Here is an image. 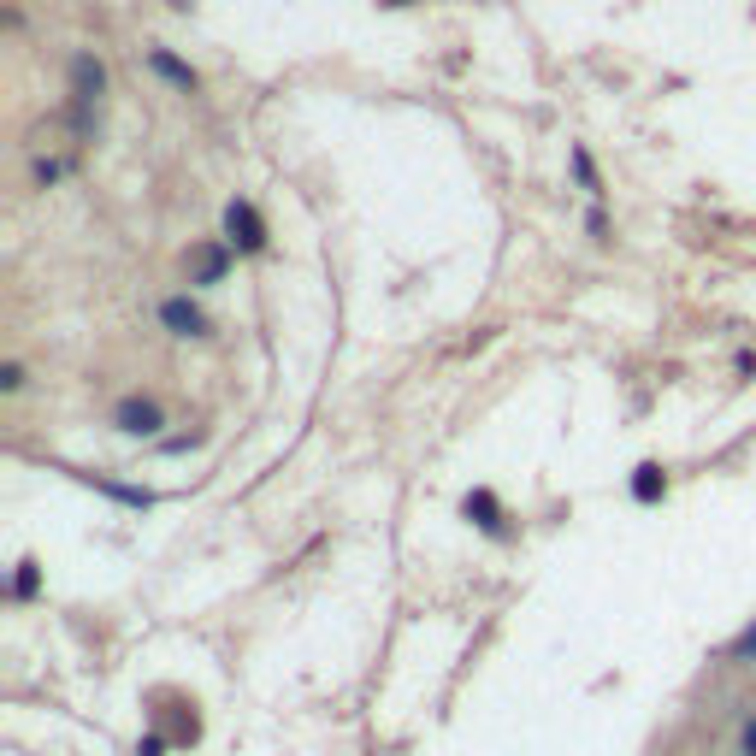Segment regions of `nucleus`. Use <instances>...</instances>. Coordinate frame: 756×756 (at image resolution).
I'll return each mask as SVG.
<instances>
[{
    "mask_svg": "<svg viewBox=\"0 0 756 756\" xmlns=\"http://www.w3.org/2000/svg\"><path fill=\"white\" fill-rule=\"evenodd\" d=\"M225 243L243 249V254L266 249V219L254 213V201H231V207H225Z\"/></svg>",
    "mask_w": 756,
    "mask_h": 756,
    "instance_id": "f257e3e1",
    "label": "nucleus"
},
{
    "mask_svg": "<svg viewBox=\"0 0 756 756\" xmlns=\"http://www.w3.org/2000/svg\"><path fill=\"white\" fill-rule=\"evenodd\" d=\"M113 426L130 432V438H154V432L166 426V414H160V402H154V396H125V402L113 408Z\"/></svg>",
    "mask_w": 756,
    "mask_h": 756,
    "instance_id": "f03ea898",
    "label": "nucleus"
},
{
    "mask_svg": "<svg viewBox=\"0 0 756 756\" xmlns=\"http://www.w3.org/2000/svg\"><path fill=\"white\" fill-rule=\"evenodd\" d=\"M71 89H77V125L89 130V107H95V95L107 89V71H101V60L77 54V60H71Z\"/></svg>",
    "mask_w": 756,
    "mask_h": 756,
    "instance_id": "7ed1b4c3",
    "label": "nucleus"
},
{
    "mask_svg": "<svg viewBox=\"0 0 756 756\" xmlns=\"http://www.w3.org/2000/svg\"><path fill=\"white\" fill-rule=\"evenodd\" d=\"M160 319H166V331H172V337H207V314H201L189 296L160 302Z\"/></svg>",
    "mask_w": 756,
    "mask_h": 756,
    "instance_id": "20e7f679",
    "label": "nucleus"
},
{
    "mask_svg": "<svg viewBox=\"0 0 756 756\" xmlns=\"http://www.w3.org/2000/svg\"><path fill=\"white\" fill-rule=\"evenodd\" d=\"M461 514H467L473 526H485L491 538H503V508H497V497H491V491H473V497L461 503Z\"/></svg>",
    "mask_w": 756,
    "mask_h": 756,
    "instance_id": "39448f33",
    "label": "nucleus"
},
{
    "mask_svg": "<svg viewBox=\"0 0 756 756\" xmlns=\"http://www.w3.org/2000/svg\"><path fill=\"white\" fill-rule=\"evenodd\" d=\"M189 266H195V284H219V278H225V266H231V254L207 243V249L189 254Z\"/></svg>",
    "mask_w": 756,
    "mask_h": 756,
    "instance_id": "423d86ee",
    "label": "nucleus"
},
{
    "mask_svg": "<svg viewBox=\"0 0 756 756\" xmlns=\"http://www.w3.org/2000/svg\"><path fill=\"white\" fill-rule=\"evenodd\" d=\"M148 65H154V71H160L166 83H178V89H195V71H189L184 60H172L166 48H154V54H148Z\"/></svg>",
    "mask_w": 756,
    "mask_h": 756,
    "instance_id": "0eeeda50",
    "label": "nucleus"
},
{
    "mask_svg": "<svg viewBox=\"0 0 756 756\" xmlns=\"http://www.w3.org/2000/svg\"><path fill=\"white\" fill-rule=\"evenodd\" d=\"M662 485H668V479H662V467H638V473H632V497H638V503H656V497H662Z\"/></svg>",
    "mask_w": 756,
    "mask_h": 756,
    "instance_id": "6e6552de",
    "label": "nucleus"
},
{
    "mask_svg": "<svg viewBox=\"0 0 756 756\" xmlns=\"http://www.w3.org/2000/svg\"><path fill=\"white\" fill-rule=\"evenodd\" d=\"M733 662H756V627L739 632V644H733Z\"/></svg>",
    "mask_w": 756,
    "mask_h": 756,
    "instance_id": "1a4fd4ad",
    "label": "nucleus"
},
{
    "mask_svg": "<svg viewBox=\"0 0 756 756\" xmlns=\"http://www.w3.org/2000/svg\"><path fill=\"white\" fill-rule=\"evenodd\" d=\"M30 591H36V562L18 567V597H30Z\"/></svg>",
    "mask_w": 756,
    "mask_h": 756,
    "instance_id": "9d476101",
    "label": "nucleus"
},
{
    "mask_svg": "<svg viewBox=\"0 0 756 756\" xmlns=\"http://www.w3.org/2000/svg\"><path fill=\"white\" fill-rule=\"evenodd\" d=\"M573 172L585 178V189H597V172H591V160H585V154H573Z\"/></svg>",
    "mask_w": 756,
    "mask_h": 756,
    "instance_id": "9b49d317",
    "label": "nucleus"
},
{
    "mask_svg": "<svg viewBox=\"0 0 756 756\" xmlns=\"http://www.w3.org/2000/svg\"><path fill=\"white\" fill-rule=\"evenodd\" d=\"M166 751V739H142V745H136V756H160Z\"/></svg>",
    "mask_w": 756,
    "mask_h": 756,
    "instance_id": "f8f14e48",
    "label": "nucleus"
},
{
    "mask_svg": "<svg viewBox=\"0 0 756 756\" xmlns=\"http://www.w3.org/2000/svg\"><path fill=\"white\" fill-rule=\"evenodd\" d=\"M745 756H756V721L745 727Z\"/></svg>",
    "mask_w": 756,
    "mask_h": 756,
    "instance_id": "ddd939ff",
    "label": "nucleus"
},
{
    "mask_svg": "<svg viewBox=\"0 0 756 756\" xmlns=\"http://www.w3.org/2000/svg\"><path fill=\"white\" fill-rule=\"evenodd\" d=\"M390 6H408V0H390Z\"/></svg>",
    "mask_w": 756,
    "mask_h": 756,
    "instance_id": "4468645a",
    "label": "nucleus"
}]
</instances>
